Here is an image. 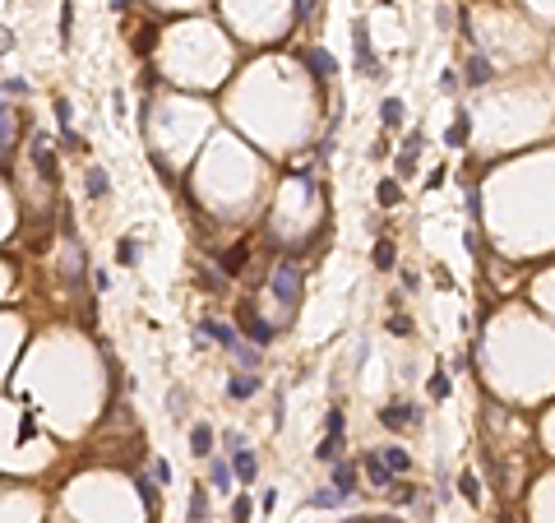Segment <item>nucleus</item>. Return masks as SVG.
I'll list each match as a JSON object with an SVG mask.
<instances>
[{
    "mask_svg": "<svg viewBox=\"0 0 555 523\" xmlns=\"http://www.w3.org/2000/svg\"><path fill=\"white\" fill-rule=\"evenodd\" d=\"M306 65H310V70H315L320 79H333V75H338V61H333V56H329L324 46H315V51H310V56H306Z\"/></svg>",
    "mask_w": 555,
    "mask_h": 523,
    "instance_id": "obj_14",
    "label": "nucleus"
},
{
    "mask_svg": "<svg viewBox=\"0 0 555 523\" xmlns=\"http://www.w3.org/2000/svg\"><path fill=\"white\" fill-rule=\"evenodd\" d=\"M393 260H398V250H393V241H384V236H380V241H375V269H393Z\"/></svg>",
    "mask_w": 555,
    "mask_h": 523,
    "instance_id": "obj_23",
    "label": "nucleus"
},
{
    "mask_svg": "<svg viewBox=\"0 0 555 523\" xmlns=\"http://www.w3.org/2000/svg\"><path fill=\"white\" fill-rule=\"evenodd\" d=\"M458 491L467 495L472 505H477V500H481V486H477V477H472V473H463V477H458Z\"/></svg>",
    "mask_w": 555,
    "mask_h": 523,
    "instance_id": "obj_28",
    "label": "nucleus"
},
{
    "mask_svg": "<svg viewBox=\"0 0 555 523\" xmlns=\"http://www.w3.org/2000/svg\"><path fill=\"white\" fill-rule=\"evenodd\" d=\"M338 449H342V431H329L315 445V459H324V463H338Z\"/></svg>",
    "mask_w": 555,
    "mask_h": 523,
    "instance_id": "obj_20",
    "label": "nucleus"
},
{
    "mask_svg": "<svg viewBox=\"0 0 555 523\" xmlns=\"http://www.w3.org/2000/svg\"><path fill=\"white\" fill-rule=\"evenodd\" d=\"M310 10H315L310 0H301V5H296V15H301V19H310Z\"/></svg>",
    "mask_w": 555,
    "mask_h": 523,
    "instance_id": "obj_37",
    "label": "nucleus"
},
{
    "mask_svg": "<svg viewBox=\"0 0 555 523\" xmlns=\"http://www.w3.org/2000/svg\"><path fill=\"white\" fill-rule=\"evenodd\" d=\"M32 162H37V171H42V181H61V171H56V162H51V139L46 135L32 139Z\"/></svg>",
    "mask_w": 555,
    "mask_h": 523,
    "instance_id": "obj_7",
    "label": "nucleus"
},
{
    "mask_svg": "<svg viewBox=\"0 0 555 523\" xmlns=\"http://www.w3.org/2000/svg\"><path fill=\"white\" fill-rule=\"evenodd\" d=\"M440 84H445V93H458V75H454V70H445V75H440Z\"/></svg>",
    "mask_w": 555,
    "mask_h": 523,
    "instance_id": "obj_36",
    "label": "nucleus"
},
{
    "mask_svg": "<svg viewBox=\"0 0 555 523\" xmlns=\"http://www.w3.org/2000/svg\"><path fill=\"white\" fill-rule=\"evenodd\" d=\"M352 523H384V519H352Z\"/></svg>",
    "mask_w": 555,
    "mask_h": 523,
    "instance_id": "obj_38",
    "label": "nucleus"
},
{
    "mask_svg": "<svg viewBox=\"0 0 555 523\" xmlns=\"http://www.w3.org/2000/svg\"><path fill=\"white\" fill-rule=\"evenodd\" d=\"M231 477H236V473H231L227 463L217 459V463H213V486H217V491H231Z\"/></svg>",
    "mask_w": 555,
    "mask_h": 523,
    "instance_id": "obj_27",
    "label": "nucleus"
},
{
    "mask_svg": "<svg viewBox=\"0 0 555 523\" xmlns=\"http://www.w3.org/2000/svg\"><path fill=\"white\" fill-rule=\"evenodd\" d=\"M361 473H366V477H370V486H380V491H389V486L398 482V477H393V473L384 468V459H380L375 449H370L366 459H361Z\"/></svg>",
    "mask_w": 555,
    "mask_h": 523,
    "instance_id": "obj_6",
    "label": "nucleus"
},
{
    "mask_svg": "<svg viewBox=\"0 0 555 523\" xmlns=\"http://www.w3.org/2000/svg\"><path fill=\"white\" fill-rule=\"evenodd\" d=\"M463 75H467V84H472V88H486V84L495 79V70H491V61L477 51V56H467V70H463Z\"/></svg>",
    "mask_w": 555,
    "mask_h": 523,
    "instance_id": "obj_11",
    "label": "nucleus"
},
{
    "mask_svg": "<svg viewBox=\"0 0 555 523\" xmlns=\"http://www.w3.org/2000/svg\"><path fill=\"white\" fill-rule=\"evenodd\" d=\"M236 361H241V366H260V348H246V343H236Z\"/></svg>",
    "mask_w": 555,
    "mask_h": 523,
    "instance_id": "obj_30",
    "label": "nucleus"
},
{
    "mask_svg": "<svg viewBox=\"0 0 555 523\" xmlns=\"http://www.w3.org/2000/svg\"><path fill=\"white\" fill-rule=\"evenodd\" d=\"M250 514H255V505H250V495L241 491L236 500H231V523H250Z\"/></svg>",
    "mask_w": 555,
    "mask_h": 523,
    "instance_id": "obj_25",
    "label": "nucleus"
},
{
    "mask_svg": "<svg viewBox=\"0 0 555 523\" xmlns=\"http://www.w3.org/2000/svg\"><path fill=\"white\" fill-rule=\"evenodd\" d=\"M199 334H208L213 343H222L227 352H236V343H241V339H236V329H231V324H222V320H204Z\"/></svg>",
    "mask_w": 555,
    "mask_h": 523,
    "instance_id": "obj_12",
    "label": "nucleus"
},
{
    "mask_svg": "<svg viewBox=\"0 0 555 523\" xmlns=\"http://www.w3.org/2000/svg\"><path fill=\"white\" fill-rule=\"evenodd\" d=\"M356 482H361V463H352V459L333 463V486L347 495V505H352V495H356Z\"/></svg>",
    "mask_w": 555,
    "mask_h": 523,
    "instance_id": "obj_4",
    "label": "nucleus"
},
{
    "mask_svg": "<svg viewBox=\"0 0 555 523\" xmlns=\"http://www.w3.org/2000/svg\"><path fill=\"white\" fill-rule=\"evenodd\" d=\"M310 505L315 509H338V505H347V495H342L338 486H320V491H310Z\"/></svg>",
    "mask_w": 555,
    "mask_h": 523,
    "instance_id": "obj_18",
    "label": "nucleus"
},
{
    "mask_svg": "<svg viewBox=\"0 0 555 523\" xmlns=\"http://www.w3.org/2000/svg\"><path fill=\"white\" fill-rule=\"evenodd\" d=\"M153 477L162 482V486H167V482H171V463H167V459H153Z\"/></svg>",
    "mask_w": 555,
    "mask_h": 523,
    "instance_id": "obj_31",
    "label": "nucleus"
},
{
    "mask_svg": "<svg viewBox=\"0 0 555 523\" xmlns=\"http://www.w3.org/2000/svg\"><path fill=\"white\" fill-rule=\"evenodd\" d=\"M380 459H384V468L393 473V477H402V473H412V454L407 449H398V445H384V449H375Z\"/></svg>",
    "mask_w": 555,
    "mask_h": 523,
    "instance_id": "obj_10",
    "label": "nucleus"
},
{
    "mask_svg": "<svg viewBox=\"0 0 555 523\" xmlns=\"http://www.w3.org/2000/svg\"><path fill=\"white\" fill-rule=\"evenodd\" d=\"M352 37H356V70H361V75H375V56H370V32H366V19H356Z\"/></svg>",
    "mask_w": 555,
    "mask_h": 523,
    "instance_id": "obj_8",
    "label": "nucleus"
},
{
    "mask_svg": "<svg viewBox=\"0 0 555 523\" xmlns=\"http://www.w3.org/2000/svg\"><path fill=\"white\" fill-rule=\"evenodd\" d=\"M116 260H121V264H135V260H139V246L130 241V236H125L121 246H116Z\"/></svg>",
    "mask_w": 555,
    "mask_h": 523,
    "instance_id": "obj_29",
    "label": "nucleus"
},
{
    "mask_svg": "<svg viewBox=\"0 0 555 523\" xmlns=\"http://www.w3.org/2000/svg\"><path fill=\"white\" fill-rule=\"evenodd\" d=\"M255 389H260V375H250V370H246V375L236 370V375L227 380V394H231V399H250Z\"/></svg>",
    "mask_w": 555,
    "mask_h": 523,
    "instance_id": "obj_15",
    "label": "nucleus"
},
{
    "mask_svg": "<svg viewBox=\"0 0 555 523\" xmlns=\"http://www.w3.org/2000/svg\"><path fill=\"white\" fill-rule=\"evenodd\" d=\"M467 139H472V116H467V111H458V121L445 130V144H449V149H463Z\"/></svg>",
    "mask_w": 555,
    "mask_h": 523,
    "instance_id": "obj_13",
    "label": "nucleus"
},
{
    "mask_svg": "<svg viewBox=\"0 0 555 523\" xmlns=\"http://www.w3.org/2000/svg\"><path fill=\"white\" fill-rule=\"evenodd\" d=\"M241 324H246V334H250V348H269V343L278 339L273 324L260 320V310H255V306H241Z\"/></svg>",
    "mask_w": 555,
    "mask_h": 523,
    "instance_id": "obj_3",
    "label": "nucleus"
},
{
    "mask_svg": "<svg viewBox=\"0 0 555 523\" xmlns=\"http://www.w3.org/2000/svg\"><path fill=\"white\" fill-rule=\"evenodd\" d=\"M190 454H195V459H208V454H213V431H208L204 421L190 431Z\"/></svg>",
    "mask_w": 555,
    "mask_h": 523,
    "instance_id": "obj_16",
    "label": "nucleus"
},
{
    "mask_svg": "<svg viewBox=\"0 0 555 523\" xmlns=\"http://www.w3.org/2000/svg\"><path fill=\"white\" fill-rule=\"evenodd\" d=\"M222 269H227V274H241V269H246V246H231L227 255H222Z\"/></svg>",
    "mask_w": 555,
    "mask_h": 523,
    "instance_id": "obj_26",
    "label": "nucleus"
},
{
    "mask_svg": "<svg viewBox=\"0 0 555 523\" xmlns=\"http://www.w3.org/2000/svg\"><path fill=\"white\" fill-rule=\"evenodd\" d=\"M84 185H88V195H92V200H102V195H107V171H102V167H88Z\"/></svg>",
    "mask_w": 555,
    "mask_h": 523,
    "instance_id": "obj_24",
    "label": "nucleus"
},
{
    "mask_svg": "<svg viewBox=\"0 0 555 523\" xmlns=\"http://www.w3.org/2000/svg\"><path fill=\"white\" fill-rule=\"evenodd\" d=\"M380 426H389V431L421 426V408H416V403H384V408H380Z\"/></svg>",
    "mask_w": 555,
    "mask_h": 523,
    "instance_id": "obj_2",
    "label": "nucleus"
},
{
    "mask_svg": "<svg viewBox=\"0 0 555 523\" xmlns=\"http://www.w3.org/2000/svg\"><path fill=\"white\" fill-rule=\"evenodd\" d=\"M380 121H384V130H398L402 125V97H384V102H380Z\"/></svg>",
    "mask_w": 555,
    "mask_h": 523,
    "instance_id": "obj_21",
    "label": "nucleus"
},
{
    "mask_svg": "<svg viewBox=\"0 0 555 523\" xmlns=\"http://www.w3.org/2000/svg\"><path fill=\"white\" fill-rule=\"evenodd\" d=\"M389 329H393V334H412V320H407V315H393Z\"/></svg>",
    "mask_w": 555,
    "mask_h": 523,
    "instance_id": "obj_34",
    "label": "nucleus"
},
{
    "mask_svg": "<svg viewBox=\"0 0 555 523\" xmlns=\"http://www.w3.org/2000/svg\"><path fill=\"white\" fill-rule=\"evenodd\" d=\"M10 144V111H0V149Z\"/></svg>",
    "mask_w": 555,
    "mask_h": 523,
    "instance_id": "obj_35",
    "label": "nucleus"
},
{
    "mask_svg": "<svg viewBox=\"0 0 555 523\" xmlns=\"http://www.w3.org/2000/svg\"><path fill=\"white\" fill-rule=\"evenodd\" d=\"M384 495H389V500H398V505H416V500H421V491H416L412 482H402V477L393 482V486H389Z\"/></svg>",
    "mask_w": 555,
    "mask_h": 523,
    "instance_id": "obj_22",
    "label": "nucleus"
},
{
    "mask_svg": "<svg viewBox=\"0 0 555 523\" xmlns=\"http://www.w3.org/2000/svg\"><path fill=\"white\" fill-rule=\"evenodd\" d=\"M421 139H426L421 130H412V135L402 139V149H398V176H412V171H416V149H421Z\"/></svg>",
    "mask_w": 555,
    "mask_h": 523,
    "instance_id": "obj_9",
    "label": "nucleus"
},
{
    "mask_svg": "<svg viewBox=\"0 0 555 523\" xmlns=\"http://www.w3.org/2000/svg\"><path fill=\"white\" fill-rule=\"evenodd\" d=\"M135 486H139V500H144V505H153V482H148V477H139Z\"/></svg>",
    "mask_w": 555,
    "mask_h": 523,
    "instance_id": "obj_33",
    "label": "nucleus"
},
{
    "mask_svg": "<svg viewBox=\"0 0 555 523\" xmlns=\"http://www.w3.org/2000/svg\"><path fill=\"white\" fill-rule=\"evenodd\" d=\"M231 473H236V482H241V491H246V486H255V473H260V463H255V454H250L246 445L231 449Z\"/></svg>",
    "mask_w": 555,
    "mask_h": 523,
    "instance_id": "obj_5",
    "label": "nucleus"
},
{
    "mask_svg": "<svg viewBox=\"0 0 555 523\" xmlns=\"http://www.w3.org/2000/svg\"><path fill=\"white\" fill-rule=\"evenodd\" d=\"M269 287H273V296L282 306H296V301H301V269H296L292 260H282L273 269V278H269Z\"/></svg>",
    "mask_w": 555,
    "mask_h": 523,
    "instance_id": "obj_1",
    "label": "nucleus"
},
{
    "mask_svg": "<svg viewBox=\"0 0 555 523\" xmlns=\"http://www.w3.org/2000/svg\"><path fill=\"white\" fill-rule=\"evenodd\" d=\"M431 394H435V399H449V375H435V380H431Z\"/></svg>",
    "mask_w": 555,
    "mask_h": 523,
    "instance_id": "obj_32",
    "label": "nucleus"
},
{
    "mask_svg": "<svg viewBox=\"0 0 555 523\" xmlns=\"http://www.w3.org/2000/svg\"><path fill=\"white\" fill-rule=\"evenodd\" d=\"M375 200H380V209H393V204H402V185L393 176H384V181L375 185Z\"/></svg>",
    "mask_w": 555,
    "mask_h": 523,
    "instance_id": "obj_17",
    "label": "nucleus"
},
{
    "mask_svg": "<svg viewBox=\"0 0 555 523\" xmlns=\"http://www.w3.org/2000/svg\"><path fill=\"white\" fill-rule=\"evenodd\" d=\"M208 519V495H204V486H195L190 491V509H185V523H204Z\"/></svg>",
    "mask_w": 555,
    "mask_h": 523,
    "instance_id": "obj_19",
    "label": "nucleus"
}]
</instances>
